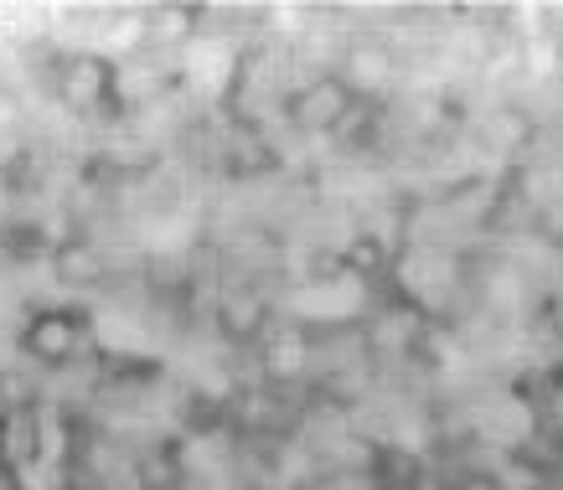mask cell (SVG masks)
Wrapping results in <instances>:
<instances>
[{
    "label": "cell",
    "mask_w": 563,
    "mask_h": 490,
    "mask_svg": "<svg viewBox=\"0 0 563 490\" xmlns=\"http://www.w3.org/2000/svg\"><path fill=\"white\" fill-rule=\"evenodd\" d=\"M52 419L47 403H5L0 408V475L26 480L52 465Z\"/></svg>",
    "instance_id": "obj_2"
},
{
    "label": "cell",
    "mask_w": 563,
    "mask_h": 490,
    "mask_svg": "<svg viewBox=\"0 0 563 490\" xmlns=\"http://www.w3.org/2000/svg\"><path fill=\"white\" fill-rule=\"evenodd\" d=\"M373 490H424V486H373Z\"/></svg>",
    "instance_id": "obj_3"
},
{
    "label": "cell",
    "mask_w": 563,
    "mask_h": 490,
    "mask_svg": "<svg viewBox=\"0 0 563 490\" xmlns=\"http://www.w3.org/2000/svg\"><path fill=\"white\" fill-rule=\"evenodd\" d=\"M21 361H32L36 372H68L88 356H99L93 341V315L84 304H32L16 325Z\"/></svg>",
    "instance_id": "obj_1"
}]
</instances>
